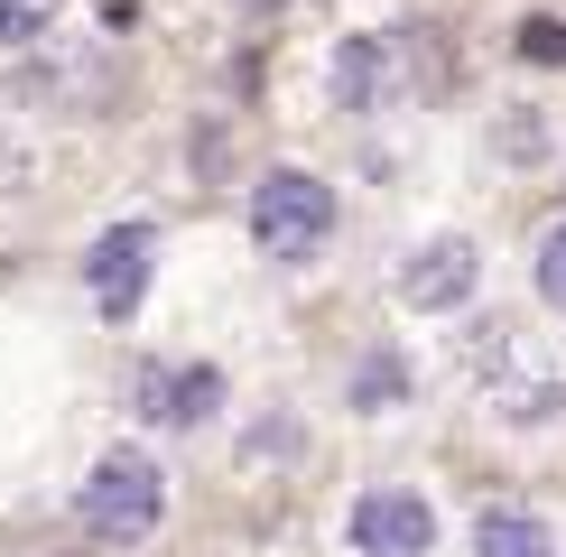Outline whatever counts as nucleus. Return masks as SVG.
<instances>
[{
	"label": "nucleus",
	"instance_id": "f8f14e48",
	"mask_svg": "<svg viewBox=\"0 0 566 557\" xmlns=\"http://www.w3.org/2000/svg\"><path fill=\"white\" fill-rule=\"evenodd\" d=\"M521 56L530 65H566V19H521Z\"/></svg>",
	"mask_w": 566,
	"mask_h": 557
},
{
	"label": "nucleus",
	"instance_id": "4468645a",
	"mask_svg": "<svg viewBox=\"0 0 566 557\" xmlns=\"http://www.w3.org/2000/svg\"><path fill=\"white\" fill-rule=\"evenodd\" d=\"M242 10H279V0H242Z\"/></svg>",
	"mask_w": 566,
	"mask_h": 557
},
{
	"label": "nucleus",
	"instance_id": "6e6552de",
	"mask_svg": "<svg viewBox=\"0 0 566 557\" xmlns=\"http://www.w3.org/2000/svg\"><path fill=\"white\" fill-rule=\"evenodd\" d=\"M474 557H557V529L538 511H483L474 521Z\"/></svg>",
	"mask_w": 566,
	"mask_h": 557
},
{
	"label": "nucleus",
	"instance_id": "9b49d317",
	"mask_svg": "<svg viewBox=\"0 0 566 557\" xmlns=\"http://www.w3.org/2000/svg\"><path fill=\"white\" fill-rule=\"evenodd\" d=\"M46 38V0H0V46H38Z\"/></svg>",
	"mask_w": 566,
	"mask_h": 557
},
{
	"label": "nucleus",
	"instance_id": "7ed1b4c3",
	"mask_svg": "<svg viewBox=\"0 0 566 557\" xmlns=\"http://www.w3.org/2000/svg\"><path fill=\"white\" fill-rule=\"evenodd\" d=\"M474 288H483V251L464 232H437V242H418L399 261V307H418V316H455Z\"/></svg>",
	"mask_w": 566,
	"mask_h": 557
},
{
	"label": "nucleus",
	"instance_id": "20e7f679",
	"mask_svg": "<svg viewBox=\"0 0 566 557\" xmlns=\"http://www.w3.org/2000/svg\"><path fill=\"white\" fill-rule=\"evenodd\" d=\"M149 270H158V232L149 223H112V232H93V251H84V288H93L103 316H139Z\"/></svg>",
	"mask_w": 566,
	"mask_h": 557
},
{
	"label": "nucleus",
	"instance_id": "9d476101",
	"mask_svg": "<svg viewBox=\"0 0 566 557\" xmlns=\"http://www.w3.org/2000/svg\"><path fill=\"white\" fill-rule=\"evenodd\" d=\"M530 270H538V297H548V307L566 316V223L538 232V261H530Z\"/></svg>",
	"mask_w": 566,
	"mask_h": 557
},
{
	"label": "nucleus",
	"instance_id": "ddd939ff",
	"mask_svg": "<svg viewBox=\"0 0 566 557\" xmlns=\"http://www.w3.org/2000/svg\"><path fill=\"white\" fill-rule=\"evenodd\" d=\"M502 149L511 158H538V149H548V130H538V122H502Z\"/></svg>",
	"mask_w": 566,
	"mask_h": 557
},
{
	"label": "nucleus",
	"instance_id": "0eeeda50",
	"mask_svg": "<svg viewBox=\"0 0 566 557\" xmlns=\"http://www.w3.org/2000/svg\"><path fill=\"white\" fill-rule=\"evenodd\" d=\"M214 409H223V371L214 362H186V371H158L149 381V418H168V428H205Z\"/></svg>",
	"mask_w": 566,
	"mask_h": 557
},
{
	"label": "nucleus",
	"instance_id": "39448f33",
	"mask_svg": "<svg viewBox=\"0 0 566 557\" xmlns=\"http://www.w3.org/2000/svg\"><path fill=\"white\" fill-rule=\"evenodd\" d=\"M344 529H353V557H428L437 548V511L409 483H371Z\"/></svg>",
	"mask_w": 566,
	"mask_h": 557
},
{
	"label": "nucleus",
	"instance_id": "423d86ee",
	"mask_svg": "<svg viewBox=\"0 0 566 557\" xmlns=\"http://www.w3.org/2000/svg\"><path fill=\"white\" fill-rule=\"evenodd\" d=\"M325 84H335L344 112H381L390 103V46L381 38H344L335 65H325Z\"/></svg>",
	"mask_w": 566,
	"mask_h": 557
},
{
	"label": "nucleus",
	"instance_id": "f03ea898",
	"mask_svg": "<svg viewBox=\"0 0 566 557\" xmlns=\"http://www.w3.org/2000/svg\"><path fill=\"white\" fill-rule=\"evenodd\" d=\"M84 529L93 539H112V548H130V539H149L158 529V511H168V483H158V464L139 455V446H112L103 464H93V483H84Z\"/></svg>",
	"mask_w": 566,
	"mask_h": 557
},
{
	"label": "nucleus",
	"instance_id": "1a4fd4ad",
	"mask_svg": "<svg viewBox=\"0 0 566 557\" xmlns=\"http://www.w3.org/2000/svg\"><path fill=\"white\" fill-rule=\"evenodd\" d=\"M399 400H409V362L399 354H371L353 371V409H399Z\"/></svg>",
	"mask_w": 566,
	"mask_h": 557
},
{
	"label": "nucleus",
	"instance_id": "f257e3e1",
	"mask_svg": "<svg viewBox=\"0 0 566 557\" xmlns=\"http://www.w3.org/2000/svg\"><path fill=\"white\" fill-rule=\"evenodd\" d=\"M325 232H335V186L306 177V168H270L251 186V242L270 261H316Z\"/></svg>",
	"mask_w": 566,
	"mask_h": 557
}]
</instances>
